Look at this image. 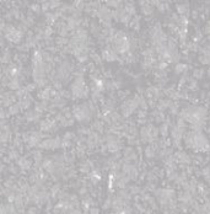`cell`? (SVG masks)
<instances>
[{"label":"cell","instance_id":"1","mask_svg":"<svg viewBox=\"0 0 210 214\" xmlns=\"http://www.w3.org/2000/svg\"><path fill=\"white\" fill-rule=\"evenodd\" d=\"M102 58L107 60V62H113V60H117L118 59V53L116 52L114 48H111V47H106L102 49Z\"/></svg>","mask_w":210,"mask_h":214},{"label":"cell","instance_id":"2","mask_svg":"<svg viewBox=\"0 0 210 214\" xmlns=\"http://www.w3.org/2000/svg\"><path fill=\"white\" fill-rule=\"evenodd\" d=\"M175 160L177 163H181V164H189L190 163V158L183 153V151H178L175 154Z\"/></svg>","mask_w":210,"mask_h":214},{"label":"cell","instance_id":"3","mask_svg":"<svg viewBox=\"0 0 210 214\" xmlns=\"http://www.w3.org/2000/svg\"><path fill=\"white\" fill-rule=\"evenodd\" d=\"M177 11L181 14V16H188L189 14V6L187 2L184 4H178L177 5Z\"/></svg>","mask_w":210,"mask_h":214},{"label":"cell","instance_id":"4","mask_svg":"<svg viewBox=\"0 0 210 214\" xmlns=\"http://www.w3.org/2000/svg\"><path fill=\"white\" fill-rule=\"evenodd\" d=\"M188 70V65L187 64H177L176 65V69L175 71L177 74H182V73H186Z\"/></svg>","mask_w":210,"mask_h":214},{"label":"cell","instance_id":"5","mask_svg":"<svg viewBox=\"0 0 210 214\" xmlns=\"http://www.w3.org/2000/svg\"><path fill=\"white\" fill-rule=\"evenodd\" d=\"M203 75H204V70H202V69H195L193 71V78L200 79V78H203Z\"/></svg>","mask_w":210,"mask_h":214},{"label":"cell","instance_id":"6","mask_svg":"<svg viewBox=\"0 0 210 214\" xmlns=\"http://www.w3.org/2000/svg\"><path fill=\"white\" fill-rule=\"evenodd\" d=\"M167 127H168L167 124H162L161 128H160V132H161V134H162L164 137H166L167 133H168V128H167Z\"/></svg>","mask_w":210,"mask_h":214},{"label":"cell","instance_id":"7","mask_svg":"<svg viewBox=\"0 0 210 214\" xmlns=\"http://www.w3.org/2000/svg\"><path fill=\"white\" fill-rule=\"evenodd\" d=\"M27 212H28V213H36V212H38V211H37V209H35V208H30Z\"/></svg>","mask_w":210,"mask_h":214},{"label":"cell","instance_id":"8","mask_svg":"<svg viewBox=\"0 0 210 214\" xmlns=\"http://www.w3.org/2000/svg\"><path fill=\"white\" fill-rule=\"evenodd\" d=\"M90 213H98V209H96V208H95V209H91Z\"/></svg>","mask_w":210,"mask_h":214}]
</instances>
